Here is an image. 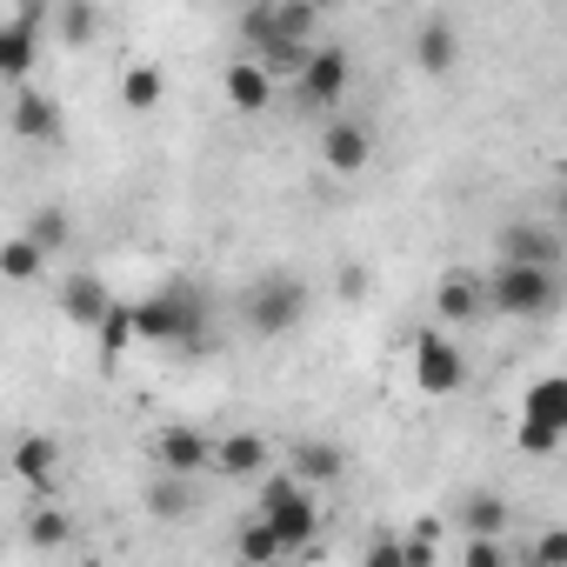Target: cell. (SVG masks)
Listing matches in <instances>:
<instances>
[{
  "label": "cell",
  "instance_id": "obj_1",
  "mask_svg": "<svg viewBox=\"0 0 567 567\" xmlns=\"http://www.w3.org/2000/svg\"><path fill=\"white\" fill-rule=\"evenodd\" d=\"M240 321H247V334H260V341L295 334V328L308 321V280L288 274V267L260 274L254 288H247V301H240Z\"/></svg>",
  "mask_w": 567,
  "mask_h": 567
},
{
  "label": "cell",
  "instance_id": "obj_2",
  "mask_svg": "<svg viewBox=\"0 0 567 567\" xmlns=\"http://www.w3.org/2000/svg\"><path fill=\"white\" fill-rule=\"evenodd\" d=\"M134 315H141V341H161V348H200V321H207V308H200V295L187 288V280H167V288L147 295Z\"/></svg>",
  "mask_w": 567,
  "mask_h": 567
},
{
  "label": "cell",
  "instance_id": "obj_3",
  "mask_svg": "<svg viewBox=\"0 0 567 567\" xmlns=\"http://www.w3.org/2000/svg\"><path fill=\"white\" fill-rule=\"evenodd\" d=\"M554 301H560V280L540 274V267H507L501 260L487 274V308L501 321H540V315H554Z\"/></svg>",
  "mask_w": 567,
  "mask_h": 567
},
{
  "label": "cell",
  "instance_id": "obj_4",
  "mask_svg": "<svg viewBox=\"0 0 567 567\" xmlns=\"http://www.w3.org/2000/svg\"><path fill=\"white\" fill-rule=\"evenodd\" d=\"M414 381H421V394H461L467 354L454 348L447 328H421V334H414Z\"/></svg>",
  "mask_w": 567,
  "mask_h": 567
},
{
  "label": "cell",
  "instance_id": "obj_5",
  "mask_svg": "<svg viewBox=\"0 0 567 567\" xmlns=\"http://www.w3.org/2000/svg\"><path fill=\"white\" fill-rule=\"evenodd\" d=\"M501 260H507V267H540V274H554V267L567 260L560 220H554V227H547V220H507V227H501Z\"/></svg>",
  "mask_w": 567,
  "mask_h": 567
},
{
  "label": "cell",
  "instance_id": "obj_6",
  "mask_svg": "<svg viewBox=\"0 0 567 567\" xmlns=\"http://www.w3.org/2000/svg\"><path fill=\"white\" fill-rule=\"evenodd\" d=\"M487 315H494V308H487V274L447 267L441 288H434V321H447V328H481Z\"/></svg>",
  "mask_w": 567,
  "mask_h": 567
},
{
  "label": "cell",
  "instance_id": "obj_7",
  "mask_svg": "<svg viewBox=\"0 0 567 567\" xmlns=\"http://www.w3.org/2000/svg\"><path fill=\"white\" fill-rule=\"evenodd\" d=\"M321 167H328L334 181H354V174H368V167H374V127H368V121H348V114H334V121L321 127Z\"/></svg>",
  "mask_w": 567,
  "mask_h": 567
},
{
  "label": "cell",
  "instance_id": "obj_8",
  "mask_svg": "<svg viewBox=\"0 0 567 567\" xmlns=\"http://www.w3.org/2000/svg\"><path fill=\"white\" fill-rule=\"evenodd\" d=\"M154 467L161 474H181V481H194V474H207L214 467V434H200V427H161L154 434Z\"/></svg>",
  "mask_w": 567,
  "mask_h": 567
},
{
  "label": "cell",
  "instance_id": "obj_9",
  "mask_svg": "<svg viewBox=\"0 0 567 567\" xmlns=\"http://www.w3.org/2000/svg\"><path fill=\"white\" fill-rule=\"evenodd\" d=\"M348 81H354V61H348V48L321 41V48H315V61H308V74H301L295 87H301V101H308V107H341Z\"/></svg>",
  "mask_w": 567,
  "mask_h": 567
},
{
  "label": "cell",
  "instance_id": "obj_10",
  "mask_svg": "<svg viewBox=\"0 0 567 567\" xmlns=\"http://www.w3.org/2000/svg\"><path fill=\"white\" fill-rule=\"evenodd\" d=\"M214 474H227V481H267V441L254 434V427H227L220 441H214Z\"/></svg>",
  "mask_w": 567,
  "mask_h": 567
},
{
  "label": "cell",
  "instance_id": "obj_11",
  "mask_svg": "<svg viewBox=\"0 0 567 567\" xmlns=\"http://www.w3.org/2000/svg\"><path fill=\"white\" fill-rule=\"evenodd\" d=\"M227 107H234V114H267V107H274V74H267L254 54L227 61Z\"/></svg>",
  "mask_w": 567,
  "mask_h": 567
},
{
  "label": "cell",
  "instance_id": "obj_12",
  "mask_svg": "<svg viewBox=\"0 0 567 567\" xmlns=\"http://www.w3.org/2000/svg\"><path fill=\"white\" fill-rule=\"evenodd\" d=\"M14 134L21 141H61V101L41 94V87H14V107H8Z\"/></svg>",
  "mask_w": 567,
  "mask_h": 567
},
{
  "label": "cell",
  "instance_id": "obj_13",
  "mask_svg": "<svg viewBox=\"0 0 567 567\" xmlns=\"http://www.w3.org/2000/svg\"><path fill=\"white\" fill-rule=\"evenodd\" d=\"M61 308H68L74 328H94V334H101V321L114 315V295L101 288L94 274H68V280H61Z\"/></svg>",
  "mask_w": 567,
  "mask_h": 567
},
{
  "label": "cell",
  "instance_id": "obj_14",
  "mask_svg": "<svg viewBox=\"0 0 567 567\" xmlns=\"http://www.w3.org/2000/svg\"><path fill=\"white\" fill-rule=\"evenodd\" d=\"M454 61H461V34H454V21H447V14L421 21V28H414V68H421V74H454Z\"/></svg>",
  "mask_w": 567,
  "mask_h": 567
},
{
  "label": "cell",
  "instance_id": "obj_15",
  "mask_svg": "<svg viewBox=\"0 0 567 567\" xmlns=\"http://www.w3.org/2000/svg\"><path fill=\"white\" fill-rule=\"evenodd\" d=\"M260 520L274 527V540L288 547V554H301V547L321 540V501H315V494H301L295 507H280V514H260Z\"/></svg>",
  "mask_w": 567,
  "mask_h": 567
},
{
  "label": "cell",
  "instance_id": "obj_16",
  "mask_svg": "<svg viewBox=\"0 0 567 567\" xmlns=\"http://www.w3.org/2000/svg\"><path fill=\"white\" fill-rule=\"evenodd\" d=\"M14 474H21L34 494H54V474H61V447H54L48 434H28V441L14 447Z\"/></svg>",
  "mask_w": 567,
  "mask_h": 567
},
{
  "label": "cell",
  "instance_id": "obj_17",
  "mask_svg": "<svg viewBox=\"0 0 567 567\" xmlns=\"http://www.w3.org/2000/svg\"><path fill=\"white\" fill-rule=\"evenodd\" d=\"M507 501L494 494V487H474L467 501H461V527H467V540H501L507 534Z\"/></svg>",
  "mask_w": 567,
  "mask_h": 567
},
{
  "label": "cell",
  "instance_id": "obj_18",
  "mask_svg": "<svg viewBox=\"0 0 567 567\" xmlns=\"http://www.w3.org/2000/svg\"><path fill=\"white\" fill-rule=\"evenodd\" d=\"M295 474H301V481L334 487V481L348 474V454H341L334 441H295Z\"/></svg>",
  "mask_w": 567,
  "mask_h": 567
},
{
  "label": "cell",
  "instance_id": "obj_19",
  "mask_svg": "<svg viewBox=\"0 0 567 567\" xmlns=\"http://www.w3.org/2000/svg\"><path fill=\"white\" fill-rule=\"evenodd\" d=\"M141 501H147L154 520H187V514H194V481H181V474H154Z\"/></svg>",
  "mask_w": 567,
  "mask_h": 567
},
{
  "label": "cell",
  "instance_id": "obj_20",
  "mask_svg": "<svg viewBox=\"0 0 567 567\" xmlns=\"http://www.w3.org/2000/svg\"><path fill=\"white\" fill-rule=\"evenodd\" d=\"M161 94H167V74H161L154 61H134L127 81H121V107H127V114H154Z\"/></svg>",
  "mask_w": 567,
  "mask_h": 567
},
{
  "label": "cell",
  "instance_id": "obj_21",
  "mask_svg": "<svg viewBox=\"0 0 567 567\" xmlns=\"http://www.w3.org/2000/svg\"><path fill=\"white\" fill-rule=\"evenodd\" d=\"M274 34L301 41V48H321V8H308V0H274Z\"/></svg>",
  "mask_w": 567,
  "mask_h": 567
},
{
  "label": "cell",
  "instance_id": "obj_22",
  "mask_svg": "<svg viewBox=\"0 0 567 567\" xmlns=\"http://www.w3.org/2000/svg\"><path fill=\"white\" fill-rule=\"evenodd\" d=\"M254 61H260L274 81H301V74H308V61H315V48L280 41V34H274V41H260V48H254Z\"/></svg>",
  "mask_w": 567,
  "mask_h": 567
},
{
  "label": "cell",
  "instance_id": "obj_23",
  "mask_svg": "<svg viewBox=\"0 0 567 567\" xmlns=\"http://www.w3.org/2000/svg\"><path fill=\"white\" fill-rule=\"evenodd\" d=\"M0 274H8L14 288H34V280L48 274V254H41V247H34L28 234H14L8 247H0Z\"/></svg>",
  "mask_w": 567,
  "mask_h": 567
},
{
  "label": "cell",
  "instance_id": "obj_24",
  "mask_svg": "<svg viewBox=\"0 0 567 567\" xmlns=\"http://www.w3.org/2000/svg\"><path fill=\"white\" fill-rule=\"evenodd\" d=\"M54 34L68 48H87L101 34V8H87V0H54Z\"/></svg>",
  "mask_w": 567,
  "mask_h": 567
},
{
  "label": "cell",
  "instance_id": "obj_25",
  "mask_svg": "<svg viewBox=\"0 0 567 567\" xmlns=\"http://www.w3.org/2000/svg\"><path fill=\"white\" fill-rule=\"evenodd\" d=\"M280 554H288V547L274 540V527H267L260 514H254V520L234 534V560H254V567H280Z\"/></svg>",
  "mask_w": 567,
  "mask_h": 567
},
{
  "label": "cell",
  "instance_id": "obj_26",
  "mask_svg": "<svg viewBox=\"0 0 567 567\" xmlns=\"http://www.w3.org/2000/svg\"><path fill=\"white\" fill-rule=\"evenodd\" d=\"M28 240L54 260L68 240H74V220H68V207H34V220H28Z\"/></svg>",
  "mask_w": 567,
  "mask_h": 567
},
{
  "label": "cell",
  "instance_id": "obj_27",
  "mask_svg": "<svg viewBox=\"0 0 567 567\" xmlns=\"http://www.w3.org/2000/svg\"><path fill=\"white\" fill-rule=\"evenodd\" d=\"M94 341H101V361H121V348H127V341H141V315H134V301H114V315L101 321V334H94Z\"/></svg>",
  "mask_w": 567,
  "mask_h": 567
},
{
  "label": "cell",
  "instance_id": "obj_28",
  "mask_svg": "<svg viewBox=\"0 0 567 567\" xmlns=\"http://www.w3.org/2000/svg\"><path fill=\"white\" fill-rule=\"evenodd\" d=\"M28 540H34V547H68V540H74V514L41 501V507L28 514Z\"/></svg>",
  "mask_w": 567,
  "mask_h": 567
},
{
  "label": "cell",
  "instance_id": "obj_29",
  "mask_svg": "<svg viewBox=\"0 0 567 567\" xmlns=\"http://www.w3.org/2000/svg\"><path fill=\"white\" fill-rule=\"evenodd\" d=\"M301 494H308V481H301L295 467H288V474H267V481L254 487V514H280V507H295Z\"/></svg>",
  "mask_w": 567,
  "mask_h": 567
},
{
  "label": "cell",
  "instance_id": "obj_30",
  "mask_svg": "<svg viewBox=\"0 0 567 567\" xmlns=\"http://www.w3.org/2000/svg\"><path fill=\"white\" fill-rule=\"evenodd\" d=\"M401 534H408V560H414V567H434V547H441V520H434V514H421V520H414V527H401Z\"/></svg>",
  "mask_w": 567,
  "mask_h": 567
},
{
  "label": "cell",
  "instance_id": "obj_31",
  "mask_svg": "<svg viewBox=\"0 0 567 567\" xmlns=\"http://www.w3.org/2000/svg\"><path fill=\"white\" fill-rule=\"evenodd\" d=\"M527 567H567V527H540L527 547Z\"/></svg>",
  "mask_w": 567,
  "mask_h": 567
},
{
  "label": "cell",
  "instance_id": "obj_32",
  "mask_svg": "<svg viewBox=\"0 0 567 567\" xmlns=\"http://www.w3.org/2000/svg\"><path fill=\"white\" fill-rule=\"evenodd\" d=\"M361 567H414V560H408V534H374Z\"/></svg>",
  "mask_w": 567,
  "mask_h": 567
},
{
  "label": "cell",
  "instance_id": "obj_33",
  "mask_svg": "<svg viewBox=\"0 0 567 567\" xmlns=\"http://www.w3.org/2000/svg\"><path fill=\"white\" fill-rule=\"evenodd\" d=\"M240 41H247V54H254L260 41H274V0H254V8L240 14Z\"/></svg>",
  "mask_w": 567,
  "mask_h": 567
},
{
  "label": "cell",
  "instance_id": "obj_34",
  "mask_svg": "<svg viewBox=\"0 0 567 567\" xmlns=\"http://www.w3.org/2000/svg\"><path fill=\"white\" fill-rule=\"evenodd\" d=\"M461 567H514V554H507V540H467Z\"/></svg>",
  "mask_w": 567,
  "mask_h": 567
},
{
  "label": "cell",
  "instance_id": "obj_35",
  "mask_svg": "<svg viewBox=\"0 0 567 567\" xmlns=\"http://www.w3.org/2000/svg\"><path fill=\"white\" fill-rule=\"evenodd\" d=\"M334 288H341V301H361V295H368V267H361V260H341Z\"/></svg>",
  "mask_w": 567,
  "mask_h": 567
},
{
  "label": "cell",
  "instance_id": "obj_36",
  "mask_svg": "<svg viewBox=\"0 0 567 567\" xmlns=\"http://www.w3.org/2000/svg\"><path fill=\"white\" fill-rule=\"evenodd\" d=\"M554 214H560V234H567V187H560V200H554Z\"/></svg>",
  "mask_w": 567,
  "mask_h": 567
},
{
  "label": "cell",
  "instance_id": "obj_37",
  "mask_svg": "<svg viewBox=\"0 0 567 567\" xmlns=\"http://www.w3.org/2000/svg\"><path fill=\"white\" fill-rule=\"evenodd\" d=\"M234 567H254V560H234Z\"/></svg>",
  "mask_w": 567,
  "mask_h": 567
}]
</instances>
